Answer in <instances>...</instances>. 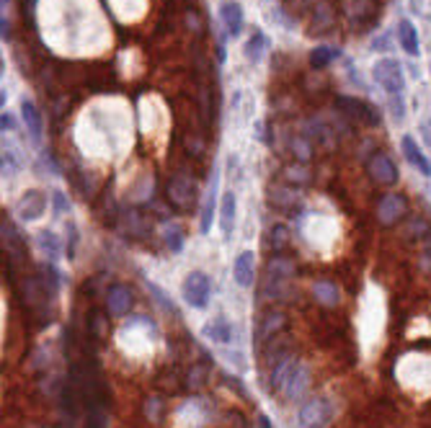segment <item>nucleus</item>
Segmentation results:
<instances>
[{
    "mask_svg": "<svg viewBox=\"0 0 431 428\" xmlns=\"http://www.w3.org/2000/svg\"><path fill=\"white\" fill-rule=\"evenodd\" d=\"M372 75H374V80H377V86L383 88L387 96H403L405 78H403V68L398 59H392V57L377 59Z\"/></svg>",
    "mask_w": 431,
    "mask_h": 428,
    "instance_id": "f257e3e1",
    "label": "nucleus"
},
{
    "mask_svg": "<svg viewBox=\"0 0 431 428\" xmlns=\"http://www.w3.org/2000/svg\"><path fill=\"white\" fill-rule=\"evenodd\" d=\"M181 294H184V300L196 307V310H202L207 307V302H209V294H212V282H209V276L204 271H191L184 279L181 284Z\"/></svg>",
    "mask_w": 431,
    "mask_h": 428,
    "instance_id": "f03ea898",
    "label": "nucleus"
},
{
    "mask_svg": "<svg viewBox=\"0 0 431 428\" xmlns=\"http://www.w3.org/2000/svg\"><path fill=\"white\" fill-rule=\"evenodd\" d=\"M166 196H168V202L176 206V209H181V212L191 209V206L196 204V184H194V178H189V175H184V173L173 175V178L168 181Z\"/></svg>",
    "mask_w": 431,
    "mask_h": 428,
    "instance_id": "7ed1b4c3",
    "label": "nucleus"
},
{
    "mask_svg": "<svg viewBox=\"0 0 431 428\" xmlns=\"http://www.w3.org/2000/svg\"><path fill=\"white\" fill-rule=\"evenodd\" d=\"M336 106L341 108V114H346L349 119H356L362 124H370V127H377L380 124V111L374 106H370L367 101L354 96H338L336 98Z\"/></svg>",
    "mask_w": 431,
    "mask_h": 428,
    "instance_id": "20e7f679",
    "label": "nucleus"
},
{
    "mask_svg": "<svg viewBox=\"0 0 431 428\" xmlns=\"http://www.w3.org/2000/svg\"><path fill=\"white\" fill-rule=\"evenodd\" d=\"M367 173H370V178H372L377 186H395L398 178H401L395 163H392L385 153H374V155L367 160Z\"/></svg>",
    "mask_w": 431,
    "mask_h": 428,
    "instance_id": "39448f33",
    "label": "nucleus"
},
{
    "mask_svg": "<svg viewBox=\"0 0 431 428\" xmlns=\"http://www.w3.org/2000/svg\"><path fill=\"white\" fill-rule=\"evenodd\" d=\"M408 214V202L403 194H385L377 204V220L385 224V227H392L398 224Z\"/></svg>",
    "mask_w": 431,
    "mask_h": 428,
    "instance_id": "423d86ee",
    "label": "nucleus"
},
{
    "mask_svg": "<svg viewBox=\"0 0 431 428\" xmlns=\"http://www.w3.org/2000/svg\"><path fill=\"white\" fill-rule=\"evenodd\" d=\"M331 418V405L328 400L323 398H315L307 400L300 410V428H323Z\"/></svg>",
    "mask_w": 431,
    "mask_h": 428,
    "instance_id": "0eeeda50",
    "label": "nucleus"
},
{
    "mask_svg": "<svg viewBox=\"0 0 431 428\" xmlns=\"http://www.w3.org/2000/svg\"><path fill=\"white\" fill-rule=\"evenodd\" d=\"M16 212L23 217V220H39L41 214L47 212V196L41 194V191H26V194L19 199V204H16Z\"/></svg>",
    "mask_w": 431,
    "mask_h": 428,
    "instance_id": "6e6552de",
    "label": "nucleus"
},
{
    "mask_svg": "<svg viewBox=\"0 0 431 428\" xmlns=\"http://www.w3.org/2000/svg\"><path fill=\"white\" fill-rule=\"evenodd\" d=\"M106 307L114 318L127 315L129 307H132V289L124 286V284H114V286L106 292Z\"/></svg>",
    "mask_w": 431,
    "mask_h": 428,
    "instance_id": "1a4fd4ad",
    "label": "nucleus"
},
{
    "mask_svg": "<svg viewBox=\"0 0 431 428\" xmlns=\"http://www.w3.org/2000/svg\"><path fill=\"white\" fill-rule=\"evenodd\" d=\"M401 147H403V155H405V160L411 163L416 171L421 175H431V163H429V157L423 155V150L419 147V142L413 139L411 135H405L401 139Z\"/></svg>",
    "mask_w": 431,
    "mask_h": 428,
    "instance_id": "9d476101",
    "label": "nucleus"
},
{
    "mask_svg": "<svg viewBox=\"0 0 431 428\" xmlns=\"http://www.w3.org/2000/svg\"><path fill=\"white\" fill-rule=\"evenodd\" d=\"M236 214H238V199L233 191H225L222 194V202H220V230L225 235L227 240L233 237V230H236Z\"/></svg>",
    "mask_w": 431,
    "mask_h": 428,
    "instance_id": "9b49d317",
    "label": "nucleus"
},
{
    "mask_svg": "<svg viewBox=\"0 0 431 428\" xmlns=\"http://www.w3.org/2000/svg\"><path fill=\"white\" fill-rule=\"evenodd\" d=\"M233 273H236V282L240 286H253L256 279V255L253 251H243V253L236 258V266H233Z\"/></svg>",
    "mask_w": 431,
    "mask_h": 428,
    "instance_id": "f8f14e48",
    "label": "nucleus"
},
{
    "mask_svg": "<svg viewBox=\"0 0 431 428\" xmlns=\"http://www.w3.org/2000/svg\"><path fill=\"white\" fill-rule=\"evenodd\" d=\"M220 19H222V23H225L227 34H240V29H243V8L238 6L236 0H225L222 6H220Z\"/></svg>",
    "mask_w": 431,
    "mask_h": 428,
    "instance_id": "ddd939ff",
    "label": "nucleus"
},
{
    "mask_svg": "<svg viewBox=\"0 0 431 428\" xmlns=\"http://www.w3.org/2000/svg\"><path fill=\"white\" fill-rule=\"evenodd\" d=\"M313 297L320 302V304H325V307H336V304L341 302V289H338L334 282L320 279V282L313 284Z\"/></svg>",
    "mask_w": 431,
    "mask_h": 428,
    "instance_id": "4468645a",
    "label": "nucleus"
},
{
    "mask_svg": "<svg viewBox=\"0 0 431 428\" xmlns=\"http://www.w3.org/2000/svg\"><path fill=\"white\" fill-rule=\"evenodd\" d=\"M398 39H401V47L411 55V57H416L419 52H421V47H419V31H416V26H413L408 19H403L401 23H398Z\"/></svg>",
    "mask_w": 431,
    "mask_h": 428,
    "instance_id": "2eb2a0df",
    "label": "nucleus"
},
{
    "mask_svg": "<svg viewBox=\"0 0 431 428\" xmlns=\"http://www.w3.org/2000/svg\"><path fill=\"white\" fill-rule=\"evenodd\" d=\"M21 119H23V124H26V132H29L31 139L39 142L41 139V117L31 101H23V104H21Z\"/></svg>",
    "mask_w": 431,
    "mask_h": 428,
    "instance_id": "dca6fc26",
    "label": "nucleus"
},
{
    "mask_svg": "<svg viewBox=\"0 0 431 428\" xmlns=\"http://www.w3.org/2000/svg\"><path fill=\"white\" fill-rule=\"evenodd\" d=\"M346 13H349V21L362 26L367 19H372L374 13V0H346Z\"/></svg>",
    "mask_w": 431,
    "mask_h": 428,
    "instance_id": "f3484780",
    "label": "nucleus"
},
{
    "mask_svg": "<svg viewBox=\"0 0 431 428\" xmlns=\"http://www.w3.org/2000/svg\"><path fill=\"white\" fill-rule=\"evenodd\" d=\"M217 186H220V175H212V186H209V194H207V202H204V209H202V220H199V227H202V233H209V227H212V214H215V204H217Z\"/></svg>",
    "mask_w": 431,
    "mask_h": 428,
    "instance_id": "a211bd4d",
    "label": "nucleus"
},
{
    "mask_svg": "<svg viewBox=\"0 0 431 428\" xmlns=\"http://www.w3.org/2000/svg\"><path fill=\"white\" fill-rule=\"evenodd\" d=\"M287 325V318L282 312H271V315H266L264 320H261V328H258V341H269V338H274L279 331H285Z\"/></svg>",
    "mask_w": 431,
    "mask_h": 428,
    "instance_id": "6ab92c4d",
    "label": "nucleus"
},
{
    "mask_svg": "<svg viewBox=\"0 0 431 428\" xmlns=\"http://www.w3.org/2000/svg\"><path fill=\"white\" fill-rule=\"evenodd\" d=\"M266 273H269V279H276V282L289 279V276H294V263H289V261H285V258H279V255H276L274 261L269 263Z\"/></svg>",
    "mask_w": 431,
    "mask_h": 428,
    "instance_id": "aec40b11",
    "label": "nucleus"
},
{
    "mask_svg": "<svg viewBox=\"0 0 431 428\" xmlns=\"http://www.w3.org/2000/svg\"><path fill=\"white\" fill-rule=\"evenodd\" d=\"M336 57H338V49H334V47H315L313 55H310V65H313L315 70H323L325 65H331Z\"/></svg>",
    "mask_w": 431,
    "mask_h": 428,
    "instance_id": "412c9836",
    "label": "nucleus"
},
{
    "mask_svg": "<svg viewBox=\"0 0 431 428\" xmlns=\"http://www.w3.org/2000/svg\"><path fill=\"white\" fill-rule=\"evenodd\" d=\"M163 240H166V245L173 253H178L184 248V230L178 224H166L163 227Z\"/></svg>",
    "mask_w": 431,
    "mask_h": 428,
    "instance_id": "4be33fe9",
    "label": "nucleus"
},
{
    "mask_svg": "<svg viewBox=\"0 0 431 428\" xmlns=\"http://www.w3.org/2000/svg\"><path fill=\"white\" fill-rule=\"evenodd\" d=\"M269 243H271V248H274L276 253H282L287 245H289V230H287L285 224H276V227H271V237H269Z\"/></svg>",
    "mask_w": 431,
    "mask_h": 428,
    "instance_id": "5701e85b",
    "label": "nucleus"
},
{
    "mask_svg": "<svg viewBox=\"0 0 431 428\" xmlns=\"http://www.w3.org/2000/svg\"><path fill=\"white\" fill-rule=\"evenodd\" d=\"M264 47H266L264 34H261V31H256L253 37H251V41L245 44V57L253 59V62H258V59H261V52H264Z\"/></svg>",
    "mask_w": 431,
    "mask_h": 428,
    "instance_id": "b1692460",
    "label": "nucleus"
},
{
    "mask_svg": "<svg viewBox=\"0 0 431 428\" xmlns=\"http://www.w3.org/2000/svg\"><path fill=\"white\" fill-rule=\"evenodd\" d=\"M313 26H315V31H328V26H331V8H328V3H320V6L315 8Z\"/></svg>",
    "mask_w": 431,
    "mask_h": 428,
    "instance_id": "393cba45",
    "label": "nucleus"
},
{
    "mask_svg": "<svg viewBox=\"0 0 431 428\" xmlns=\"http://www.w3.org/2000/svg\"><path fill=\"white\" fill-rule=\"evenodd\" d=\"M207 333L215 338V341H230V328H227V322L220 318V320H215L209 328H207Z\"/></svg>",
    "mask_w": 431,
    "mask_h": 428,
    "instance_id": "a878e982",
    "label": "nucleus"
},
{
    "mask_svg": "<svg viewBox=\"0 0 431 428\" xmlns=\"http://www.w3.org/2000/svg\"><path fill=\"white\" fill-rule=\"evenodd\" d=\"M294 202H297V191H271V204L274 206H294Z\"/></svg>",
    "mask_w": 431,
    "mask_h": 428,
    "instance_id": "bb28decb",
    "label": "nucleus"
},
{
    "mask_svg": "<svg viewBox=\"0 0 431 428\" xmlns=\"http://www.w3.org/2000/svg\"><path fill=\"white\" fill-rule=\"evenodd\" d=\"M416 233H419V237H421V235H429V222H426L423 217H411V222L405 227V235L416 237Z\"/></svg>",
    "mask_w": 431,
    "mask_h": 428,
    "instance_id": "cd10ccee",
    "label": "nucleus"
},
{
    "mask_svg": "<svg viewBox=\"0 0 431 428\" xmlns=\"http://www.w3.org/2000/svg\"><path fill=\"white\" fill-rule=\"evenodd\" d=\"M39 245L41 251H47V255H57L59 253V243L55 233H39Z\"/></svg>",
    "mask_w": 431,
    "mask_h": 428,
    "instance_id": "c85d7f7f",
    "label": "nucleus"
},
{
    "mask_svg": "<svg viewBox=\"0 0 431 428\" xmlns=\"http://www.w3.org/2000/svg\"><path fill=\"white\" fill-rule=\"evenodd\" d=\"M292 150H294V153H297V157H300V160H307V157H310V145L305 142L303 137H297V139H292Z\"/></svg>",
    "mask_w": 431,
    "mask_h": 428,
    "instance_id": "c756f323",
    "label": "nucleus"
},
{
    "mask_svg": "<svg viewBox=\"0 0 431 428\" xmlns=\"http://www.w3.org/2000/svg\"><path fill=\"white\" fill-rule=\"evenodd\" d=\"M287 181H297V184H307V181H310V175L305 173L303 168H297V171H294V168H287Z\"/></svg>",
    "mask_w": 431,
    "mask_h": 428,
    "instance_id": "7c9ffc66",
    "label": "nucleus"
},
{
    "mask_svg": "<svg viewBox=\"0 0 431 428\" xmlns=\"http://www.w3.org/2000/svg\"><path fill=\"white\" fill-rule=\"evenodd\" d=\"M55 204H57V212L59 214L65 212V209H70V204L65 202V196H62V194H55Z\"/></svg>",
    "mask_w": 431,
    "mask_h": 428,
    "instance_id": "2f4dec72",
    "label": "nucleus"
},
{
    "mask_svg": "<svg viewBox=\"0 0 431 428\" xmlns=\"http://www.w3.org/2000/svg\"><path fill=\"white\" fill-rule=\"evenodd\" d=\"M3 129H13V119L8 114H3Z\"/></svg>",
    "mask_w": 431,
    "mask_h": 428,
    "instance_id": "473e14b6",
    "label": "nucleus"
},
{
    "mask_svg": "<svg viewBox=\"0 0 431 428\" xmlns=\"http://www.w3.org/2000/svg\"><path fill=\"white\" fill-rule=\"evenodd\" d=\"M426 255H429V258H431V237H429V240H426Z\"/></svg>",
    "mask_w": 431,
    "mask_h": 428,
    "instance_id": "72a5a7b5",
    "label": "nucleus"
}]
</instances>
